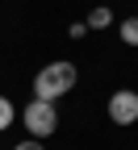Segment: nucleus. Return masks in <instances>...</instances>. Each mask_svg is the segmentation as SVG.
<instances>
[{"mask_svg": "<svg viewBox=\"0 0 138 150\" xmlns=\"http://www.w3.org/2000/svg\"><path fill=\"white\" fill-rule=\"evenodd\" d=\"M75 88V63L67 59H59V63H46L42 71L34 75V100H59V96H67V92Z\"/></svg>", "mask_w": 138, "mask_h": 150, "instance_id": "obj_1", "label": "nucleus"}, {"mask_svg": "<svg viewBox=\"0 0 138 150\" xmlns=\"http://www.w3.org/2000/svg\"><path fill=\"white\" fill-rule=\"evenodd\" d=\"M109 121L113 125H134L138 121V92H130V88L113 92L109 96Z\"/></svg>", "mask_w": 138, "mask_h": 150, "instance_id": "obj_3", "label": "nucleus"}, {"mask_svg": "<svg viewBox=\"0 0 138 150\" xmlns=\"http://www.w3.org/2000/svg\"><path fill=\"white\" fill-rule=\"evenodd\" d=\"M117 33H122L126 46H138V17H126V21L117 25Z\"/></svg>", "mask_w": 138, "mask_h": 150, "instance_id": "obj_5", "label": "nucleus"}, {"mask_svg": "<svg viewBox=\"0 0 138 150\" xmlns=\"http://www.w3.org/2000/svg\"><path fill=\"white\" fill-rule=\"evenodd\" d=\"M21 125L29 129V138H50L54 129H59V112H54V104L50 100H29L25 104V112H21Z\"/></svg>", "mask_w": 138, "mask_h": 150, "instance_id": "obj_2", "label": "nucleus"}, {"mask_svg": "<svg viewBox=\"0 0 138 150\" xmlns=\"http://www.w3.org/2000/svg\"><path fill=\"white\" fill-rule=\"evenodd\" d=\"M13 150H46V146H42V142H38V138H25V142H17Z\"/></svg>", "mask_w": 138, "mask_h": 150, "instance_id": "obj_7", "label": "nucleus"}, {"mask_svg": "<svg viewBox=\"0 0 138 150\" xmlns=\"http://www.w3.org/2000/svg\"><path fill=\"white\" fill-rule=\"evenodd\" d=\"M13 121H17V108H13V100H4V96H0V134H4Z\"/></svg>", "mask_w": 138, "mask_h": 150, "instance_id": "obj_6", "label": "nucleus"}, {"mask_svg": "<svg viewBox=\"0 0 138 150\" xmlns=\"http://www.w3.org/2000/svg\"><path fill=\"white\" fill-rule=\"evenodd\" d=\"M109 21H113V13H109V8H105V4H96V8H92V13H88V21H84V25H88V29H105V25H109Z\"/></svg>", "mask_w": 138, "mask_h": 150, "instance_id": "obj_4", "label": "nucleus"}]
</instances>
